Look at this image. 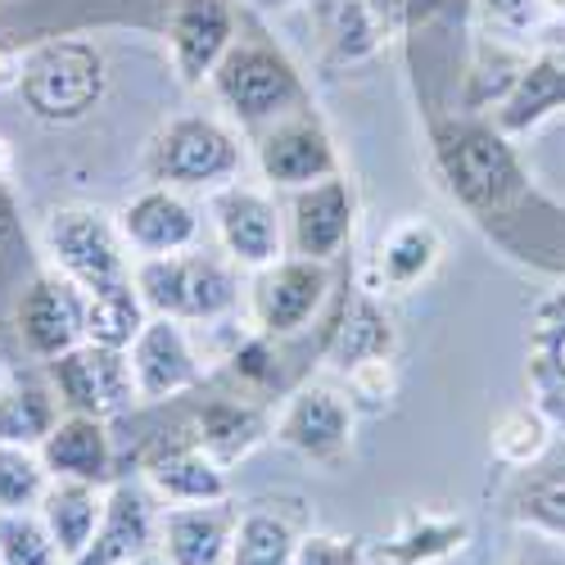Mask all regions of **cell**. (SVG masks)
Here are the masks:
<instances>
[{
  "mask_svg": "<svg viewBox=\"0 0 565 565\" xmlns=\"http://www.w3.org/2000/svg\"><path fill=\"white\" fill-rule=\"evenodd\" d=\"M14 231V204H10V195L0 191V245H6V235Z\"/></svg>",
  "mask_w": 565,
  "mask_h": 565,
  "instance_id": "obj_40",
  "label": "cell"
},
{
  "mask_svg": "<svg viewBox=\"0 0 565 565\" xmlns=\"http://www.w3.org/2000/svg\"><path fill=\"white\" fill-rule=\"evenodd\" d=\"M105 493L100 484L86 480H55L41 498V521L51 530L55 547L64 552V561H77L86 552V543L96 539L100 521H105Z\"/></svg>",
  "mask_w": 565,
  "mask_h": 565,
  "instance_id": "obj_20",
  "label": "cell"
},
{
  "mask_svg": "<svg viewBox=\"0 0 565 565\" xmlns=\"http://www.w3.org/2000/svg\"><path fill=\"white\" fill-rule=\"evenodd\" d=\"M51 530L32 511H0V565H60Z\"/></svg>",
  "mask_w": 565,
  "mask_h": 565,
  "instance_id": "obj_33",
  "label": "cell"
},
{
  "mask_svg": "<svg viewBox=\"0 0 565 565\" xmlns=\"http://www.w3.org/2000/svg\"><path fill=\"white\" fill-rule=\"evenodd\" d=\"M19 335L28 353L55 362L60 353L86 344V290L64 271H41L19 295Z\"/></svg>",
  "mask_w": 565,
  "mask_h": 565,
  "instance_id": "obj_7",
  "label": "cell"
},
{
  "mask_svg": "<svg viewBox=\"0 0 565 565\" xmlns=\"http://www.w3.org/2000/svg\"><path fill=\"white\" fill-rule=\"evenodd\" d=\"M127 565H163V561H154V556H136V561H127Z\"/></svg>",
  "mask_w": 565,
  "mask_h": 565,
  "instance_id": "obj_42",
  "label": "cell"
},
{
  "mask_svg": "<svg viewBox=\"0 0 565 565\" xmlns=\"http://www.w3.org/2000/svg\"><path fill=\"white\" fill-rule=\"evenodd\" d=\"M470 539V525L461 515H435V511H407L394 539H385L381 556L390 565H435L452 552H461Z\"/></svg>",
  "mask_w": 565,
  "mask_h": 565,
  "instance_id": "obj_24",
  "label": "cell"
},
{
  "mask_svg": "<svg viewBox=\"0 0 565 565\" xmlns=\"http://www.w3.org/2000/svg\"><path fill=\"white\" fill-rule=\"evenodd\" d=\"M150 484L181 507H195V502H226V470L222 461L200 448V444H181L168 448L150 461Z\"/></svg>",
  "mask_w": 565,
  "mask_h": 565,
  "instance_id": "obj_22",
  "label": "cell"
},
{
  "mask_svg": "<svg viewBox=\"0 0 565 565\" xmlns=\"http://www.w3.org/2000/svg\"><path fill=\"white\" fill-rule=\"evenodd\" d=\"M154 539V511H150V498L131 489V484H118L105 502V521L96 530V539L86 543V552L68 565H127L136 556H146Z\"/></svg>",
  "mask_w": 565,
  "mask_h": 565,
  "instance_id": "obj_17",
  "label": "cell"
},
{
  "mask_svg": "<svg viewBox=\"0 0 565 565\" xmlns=\"http://www.w3.org/2000/svg\"><path fill=\"white\" fill-rule=\"evenodd\" d=\"M235 45V6L231 0H177L168 23L172 68L185 86H200Z\"/></svg>",
  "mask_w": 565,
  "mask_h": 565,
  "instance_id": "obj_9",
  "label": "cell"
},
{
  "mask_svg": "<svg viewBox=\"0 0 565 565\" xmlns=\"http://www.w3.org/2000/svg\"><path fill=\"white\" fill-rule=\"evenodd\" d=\"M561 105H565V64L561 60H539V64L515 73L511 90L502 96L498 122H502V131H530L534 122H543Z\"/></svg>",
  "mask_w": 565,
  "mask_h": 565,
  "instance_id": "obj_25",
  "label": "cell"
},
{
  "mask_svg": "<svg viewBox=\"0 0 565 565\" xmlns=\"http://www.w3.org/2000/svg\"><path fill=\"white\" fill-rule=\"evenodd\" d=\"M60 426L55 398L41 385H10L0 390V444L14 448H41Z\"/></svg>",
  "mask_w": 565,
  "mask_h": 565,
  "instance_id": "obj_29",
  "label": "cell"
},
{
  "mask_svg": "<svg viewBox=\"0 0 565 565\" xmlns=\"http://www.w3.org/2000/svg\"><path fill=\"white\" fill-rule=\"evenodd\" d=\"M231 539H235V521L222 502L177 507L163 521L168 565H226Z\"/></svg>",
  "mask_w": 565,
  "mask_h": 565,
  "instance_id": "obj_19",
  "label": "cell"
},
{
  "mask_svg": "<svg viewBox=\"0 0 565 565\" xmlns=\"http://www.w3.org/2000/svg\"><path fill=\"white\" fill-rule=\"evenodd\" d=\"M543 10H547L552 19H565V0H543Z\"/></svg>",
  "mask_w": 565,
  "mask_h": 565,
  "instance_id": "obj_41",
  "label": "cell"
},
{
  "mask_svg": "<svg viewBox=\"0 0 565 565\" xmlns=\"http://www.w3.org/2000/svg\"><path fill=\"white\" fill-rule=\"evenodd\" d=\"M394 353V331H390V317L375 308L366 295L349 303V312L340 317L335 335H331V362L340 371H353L358 362L371 358H390Z\"/></svg>",
  "mask_w": 565,
  "mask_h": 565,
  "instance_id": "obj_26",
  "label": "cell"
},
{
  "mask_svg": "<svg viewBox=\"0 0 565 565\" xmlns=\"http://www.w3.org/2000/svg\"><path fill=\"white\" fill-rule=\"evenodd\" d=\"M534 381H539V394H543V412L565 420V295H556L539 312Z\"/></svg>",
  "mask_w": 565,
  "mask_h": 565,
  "instance_id": "obj_28",
  "label": "cell"
},
{
  "mask_svg": "<svg viewBox=\"0 0 565 565\" xmlns=\"http://www.w3.org/2000/svg\"><path fill=\"white\" fill-rule=\"evenodd\" d=\"M0 172H6V146H0Z\"/></svg>",
  "mask_w": 565,
  "mask_h": 565,
  "instance_id": "obj_44",
  "label": "cell"
},
{
  "mask_svg": "<svg viewBox=\"0 0 565 565\" xmlns=\"http://www.w3.org/2000/svg\"><path fill=\"white\" fill-rule=\"evenodd\" d=\"M439 254H444V235L430 222H420V217L398 222L385 235V241H381V249H375V271H381V286H390V290L420 286V280L435 271Z\"/></svg>",
  "mask_w": 565,
  "mask_h": 565,
  "instance_id": "obj_23",
  "label": "cell"
},
{
  "mask_svg": "<svg viewBox=\"0 0 565 565\" xmlns=\"http://www.w3.org/2000/svg\"><path fill=\"white\" fill-rule=\"evenodd\" d=\"M326 299V271L312 258H290L263 267L254 286V317L267 335H290Z\"/></svg>",
  "mask_w": 565,
  "mask_h": 565,
  "instance_id": "obj_15",
  "label": "cell"
},
{
  "mask_svg": "<svg viewBox=\"0 0 565 565\" xmlns=\"http://www.w3.org/2000/svg\"><path fill=\"white\" fill-rule=\"evenodd\" d=\"M127 358H131L136 394L150 398V403L172 398L200 381V362L191 353V340H185V331L172 317H150L140 326V335L131 340Z\"/></svg>",
  "mask_w": 565,
  "mask_h": 565,
  "instance_id": "obj_12",
  "label": "cell"
},
{
  "mask_svg": "<svg viewBox=\"0 0 565 565\" xmlns=\"http://www.w3.org/2000/svg\"><path fill=\"white\" fill-rule=\"evenodd\" d=\"M511 565H565V543H561V539L539 534V539H530L521 552H515V561H511Z\"/></svg>",
  "mask_w": 565,
  "mask_h": 565,
  "instance_id": "obj_39",
  "label": "cell"
},
{
  "mask_svg": "<svg viewBox=\"0 0 565 565\" xmlns=\"http://www.w3.org/2000/svg\"><path fill=\"white\" fill-rule=\"evenodd\" d=\"M276 439L321 461V466H335L344 461L349 444H353V412L344 407V398L335 390H299L286 407V416H280V426H276Z\"/></svg>",
  "mask_w": 565,
  "mask_h": 565,
  "instance_id": "obj_13",
  "label": "cell"
},
{
  "mask_svg": "<svg viewBox=\"0 0 565 565\" xmlns=\"http://www.w3.org/2000/svg\"><path fill=\"white\" fill-rule=\"evenodd\" d=\"M507 507L515 525L565 543V448L552 457L543 452L534 466H525V476L515 480Z\"/></svg>",
  "mask_w": 565,
  "mask_h": 565,
  "instance_id": "obj_21",
  "label": "cell"
},
{
  "mask_svg": "<svg viewBox=\"0 0 565 565\" xmlns=\"http://www.w3.org/2000/svg\"><path fill=\"white\" fill-rule=\"evenodd\" d=\"M213 222H217V235L226 254L241 263V267H271L280 263V213L276 204L254 191V185H226V191L213 195Z\"/></svg>",
  "mask_w": 565,
  "mask_h": 565,
  "instance_id": "obj_10",
  "label": "cell"
},
{
  "mask_svg": "<svg viewBox=\"0 0 565 565\" xmlns=\"http://www.w3.org/2000/svg\"><path fill=\"white\" fill-rule=\"evenodd\" d=\"M146 326V299H140L136 280L105 295H86V340L105 349H131V340Z\"/></svg>",
  "mask_w": 565,
  "mask_h": 565,
  "instance_id": "obj_30",
  "label": "cell"
},
{
  "mask_svg": "<svg viewBox=\"0 0 565 565\" xmlns=\"http://www.w3.org/2000/svg\"><path fill=\"white\" fill-rule=\"evenodd\" d=\"M295 565H362V543L335 534H308L295 547Z\"/></svg>",
  "mask_w": 565,
  "mask_h": 565,
  "instance_id": "obj_36",
  "label": "cell"
},
{
  "mask_svg": "<svg viewBox=\"0 0 565 565\" xmlns=\"http://www.w3.org/2000/svg\"><path fill=\"white\" fill-rule=\"evenodd\" d=\"M45 461L32 448H14V444H0V511H28L41 507L45 498Z\"/></svg>",
  "mask_w": 565,
  "mask_h": 565,
  "instance_id": "obj_35",
  "label": "cell"
},
{
  "mask_svg": "<svg viewBox=\"0 0 565 565\" xmlns=\"http://www.w3.org/2000/svg\"><path fill=\"white\" fill-rule=\"evenodd\" d=\"M14 82H19V96L32 109V118L77 122L105 100L109 64L100 55V45L77 41V36H55V41H41L19 64Z\"/></svg>",
  "mask_w": 565,
  "mask_h": 565,
  "instance_id": "obj_1",
  "label": "cell"
},
{
  "mask_svg": "<svg viewBox=\"0 0 565 565\" xmlns=\"http://www.w3.org/2000/svg\"><path fill=\"white\" fill-rule=\"evenodd\" d=\"M295 547L299 539L290 521H280L276 511H249L245 521H235L226 565H295Z\"/></svg>",
  "mask_w": 565,
  "mask_h": 565,
  "instance_id": "obj_31",
  "label": "cell"
},
{
  "mask_svg": "<svg viewBox=\"0 0 565 565\" xmlns=\"http://www.w3.org/2000/svg\"><path fill=\"white\" fill-rule=\"evenodd\" d=\"M241 172V146L217 118H172L150 146V177L159 185L204 191Z\"/></svg>",
  "mask_w": 565,
  "mask_h": 565,
  "instance_id": "obj_6",
  "label": "cell"
},
{
  "mask_svg": "<svg viewBox=\"0 0 565 565\" xmlns=\"http://www.w3.org/2000/svg\"><path fill=\"white\" fill-rule=\"evenodd\" d=\"M435 150L452 200H461L470 213H502L511 200L525 195L521 159L502 140V131L480 122H452L439 127Z\"/></svg>",
  "mask_w": 565,
  "mask_h": 565,
  "instance_id": "obj_2",
  "label": "cell"
},
{
  "mask_svg": "<svg viewBox=\"0 0 565 565\" xmlns=\"http://www.w3.org/2000/svg\"><path fill=\"white\" fill-rule=\"evenodd\" d=\"M321 23H326V41H331V55L344 64L371 55L390 32V23L381 19V10L371 0H326Z\"/></svg>",
  "mask_w": 565,
  "mask_h": 565,
  "instance_id": "obj_27",
  "label": "cell"
},
{
  "mask_svg": "<svg viewBox=\"0 0 565 565\" xmlns=\"http://www.w3.org/2000/svg\"><path fill=\"white\" fill-rule=\"evenodd\" d=\"M484 14L507 36H530L543 23V0H484Z\"/></svg>",
  "mask_w": 565,
  "mask_h": 565,
  "instance_id": "obj_37",
  "label": "cell"
},
{
  "mask_svg": "<svg viewBox=\"0 0 565 565\" xmlns=\"http://www.w3.org/2000/svg\"><path fill=\"white\" fill-rule=\"evenodd\" d=\"M344 375H349V390H353L362 403H371V407H381V403L394 398V366H390V358L358 362V366L344 371Z\"/></svg>",
  "mask_w": 565,
  "mask_h": 565,
  "instance_id": "obj_38",
  "label": "cell"
},
{
  "mask_svg": "<svg viewBox=\"0 0 565 565\" xmlns=\"http://www.w3.org/2000/svg\"><path fill=\"white\" fill-rule=\"evenodd\" d=\"M258 6H290V0H258Z\"/></svg>",
  "mask_w": 565,
  "mask_h": 565,
  "instance_id": "obj_43",
  "label": "cell"
},
{
  "mask_svg": "<svg viewBox=\"0 0 565 565\" xmlns=\"http://www.w3.org/2000/svg\"><path fill=\"white\" fill-rule=\"evenodd\" d=\"M41 461L55 480H86V484H105L109 480V435H105V416H86V412H68L60 426L51 430V439L41 444Z\"/></svg>",
  "mask_w": 565,
  "mask_h": 565,
  "instance_id": "obj_18",
  "label": "cell"
},
{
  "mask_svg": "<svg viewBox=\"0 0 565 565\" xmlns=\"http://www.w3.org/2000/svg\"><path fill=\"white\" fill-rule=\"evenodd\" d=\"M258 168L271 185H312L335 177V146L312 118H286L258 140Z\"/></svg>",
  "mask_w": 565,
  "mask_h": 565,
  "instance_id": "obj_16",
  "label": "cell"
},
{
  "mask_svg": "<svg viewBox=\"0 0 565 565\" xmlns=\"http://www.w3.org/2000/svg\"><path fill=\"white\" fill-rule=\"evenodd\" d=\"M122 245V231L100 209H55L51 222H45L51 263L68 280H77L86 295H105L131 280Z\"/></svg>",
  "mask_w": 565,
  "mask_h": 565,
  "instance_id": "obj_4",
  "label": "cell"
},
{
  "mask_svg": "<svg viewBox=\"0 0 565 565\" xmlns=\"http://www.w3.org/2000/svg\"><path fill=\"white\" fill-rule=\"evenodd\" d=\"M353 213H358V200L344 177H321L312 185H299L290 204V235L299 258L331 263L349 245Z\"/></svg>",
  "mask_w": 565,
  "mask_h": 565,
  "instance_id": "obj_11",
  "label": "cell"
},
{
  "mask_svg": "<svg viewBox=\"0 0 565 565\" xmlns=\"http://www.w3.org/2000/svg\"><path fill=\"white\" fill-rule=\"evenodd\" d=\"M258 416L245 403H231V398H213L200 412V448H209L217 461L226 457H241L254 448L258 439Z\"/></svg>",
  "mask_w": 565,
  "mask_h": 565,
  "instance_id": "obj_32",
  "label": "cell"
},
{
  "mask_svg": "<svg viewBox=\"0 0 565 565\" xmlns=\"http://www.w3.org/2000/svg\"><path fill=\"white\" fill-rule=\"evenodd\" d=\"M51 381H55L60 398L86 416H114L136 394L127 349H105V344H90V340L51 362Z\"/></svg>",
  "mask_w": 565,
  "mask_h": 565,
  "instance_id": "obj_8",
  "label": "cell"
},
{
  "mask_svg": "<svg viewBox=\"0 0 565 565\" xmlns=\"http://www.w3.org/2000/svg\"><path fill=\"white\" fill-rule=\"evenodd\" d=\"M209 82L222 96V105L241 122L280 118L303 96L295 64L280 51H271V45H263V41H235L226 51V60L213 68Z\"/></svg>",
  "mask_w": 565,
  "mask_h": 565,
  "instance_id": "obj_5",
  "label": "cell"
},
{
  "mask_svg": "<svg viewBox=\"0 0 565 565\" xmlns=\"http://www.w3.org/2000/svg\"><path fill=\"white\" fill-rule=\"evenodd\" d=\"M118 231H122V241H127L136 254L163 258V254H181V249L195 245L200 217H195L191 204H185V200L172 191V185H150V191H140V195L122 209Z\"/></svg>",
  "mask_w": 565,
  "mask_h": 565,
  "instance_id": "obj_14",
  "label": "cell"
},
{
  "mask_svg": "<svg viewBox=\"0 0 565 565\" xmlns=\"http://www.w3.org/2000/svg\"><path fill=\"white\" fill-rule=\"evenodd\" d=\"M136 290L159 317L172 321H213L235 308V276L204 254H163V258H140L136 267Z\"/></svg>",
  "mask_w": 565,
  "mask_h": 565,
  "instance_id": "obj_3",
  "label": "cell"
},
{
  "mask_svg": "<svg viewBox=\"0 0 565 565\" xmlns=\"http://www.w3.org/2000/svg\"><path fill=\"white\" fill-rule=\"evenodd\" d=\"M552 444V430H547V412L543 407H515L507 412L498 426H493V452L507 461V466H534Z\"/></svg>",
  "mask_w": 565,
  "mask_h": 565,
  "instance_id": "obj_34",
  "label": "cell"
}]
</instances>
